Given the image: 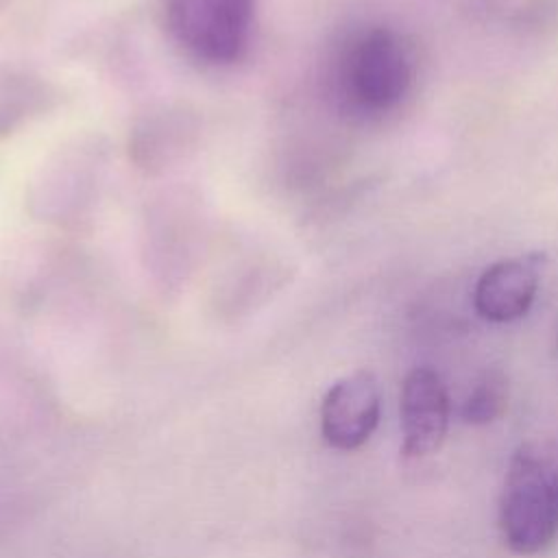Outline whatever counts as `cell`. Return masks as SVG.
I'll list each match as a JSON object with an SVG mask.
<instances>
[{"label":"cell","instance_id":"3957f363","mask_svg":"<svg viewBox=\"0 0 558 558\" xmlns=\"http://www.w3.org/2000/svg\"><path fill=\"white\" fill-rule=\"evenodd\" d=\"M170 37L196 61L235 63L248 48L255 0H166Z\"/></svg>","mask_w":558,"mask_h":558},{"label":"cell","instance_id":"7a4b0ae2","mask_svg":"<svg viewBox=\"0 0 558 558\" xmlns=\"http://www.w3.org/2000/svg\"><path fill=\"white\" fill-rule=\"evenodd\" d=\"M105 170L107 150L94 137L59 148L31 181V214L63 227L85 220L98 201Z\"/></svg>","mask_w":558,"mask_h":558},{"label":"cell","instance_id":"277c9868","mask_svg":"<svg viewBox=\"0 0 558 558\" xmlns=\"http://www.w3.org/2000/svg\"><path fill=\"white\" fill-rule=\"evenodd\" d=\"M410 83V59L395 33L368 28L349 41L340 57L338 85L344 100L360 111H386L399 102Z\"/></svg>","mask_w":558,"mask_h":558},{"label":"cell","instance_id":"9c48e42d","mask_svg":"<svg viewBox=\"0 0 558 558\" xmlns=\"http://www.w3.org/2000/svg\"><path fill=\"white\" fill-rule=\"evenodd\" d=\"M177 201L179 198H174V203L168 201L157 209L146 233V255L150 266L166 279L170 272H187L190 255L196 244V227L192 218H187L190 205Z\"/></svg>","mask_w":558,"mask_h":558},{"label":"cell","instance_id":"30bf717a","mask_svg":"<svg viewBox=\"0 0 558 558\" xmlns=\"http://www.w3.org/2000/svg\"><path fill=\"white\" fill-rule=\"evenodd\" d=\"M57 100L54 87L22 68L0 70V140L48 111Z\"/></svg>","mask_w":558,"mask_h":558},{"label":"cell","instance_id":"7c38bea8","mask_svg":"<svg viewBox=\"0 0 558 558\" xmlns=\"http://www.w3.org/2000/svg\"><path fill=\"white\" fill-rule=\"evenodd\" d=\"M7 2H9V0H0V9H2Z\"/></svg>","mask_w":558,"mask_h":558},{"label":"cell","instance_id":"8992f818","mask_svg":"<svg viewBox=\"0 0 558 558\" xmlns=\"http://www.w3.org/2000/svg\"><path fill=\"white\" fill-rule=\"evenodd\" d=\"M547 259V253L532 251L484 268L473 288L475 312L488 323H512L525 316L536 299Z\"/></svg>","mask_w":558,"mask_h":558},{"label":"cell","instance_id":"52a82bcc","mask_svg":"<svg viewBox=\"0 0 558 558\" xmlns=\"http://www.w3.org/2000/svg\"><path fill=\"white\" fill-rule=\"evenodd\" d=\"M449 427V397L440 375L427 366L412 368L401 384V453L425 458L440 449Z\"/></svg>","mask_w":558,"mask_h":558},{"label":"cell","instance_id":"ba28073f","mask_svg":"<svg viewBox=\"0 0 558 558\" xmlns=\"http://www.w3.org/2000/svg\"><path fill=\"white\" fill-rule=\"evenodd\" d=\"M196 135L198 118L194 111L183 105H161L133 124L129 155L140 170L159 174L192 150Z\"/></svg>","mask_w":558,"mask_h":558},{"label":"cell","instance_id":"5b68a950","mask_svg":"<svg viewBox=\"0 0 558 558\" xmlns=\"http://www.w3.org/2000/svg\"><path fill=\"white\" fill-rule=\"evenodd\" d=\"M381 410L379 384L371 371H355L338 379L320 403V434L340 451L360 449L377 429Z\"/></svg>","mask_w":558,"mask_h":558},{"label":"cell","instance_id":"8fae6325","mask_svg":"<svg viewBox=\"0 0 558 558\" xmlns=\"http://www.w3.org/2000/svg\"><path fill=\"white\" fill-rule=\"evenodd\" d=\"M508 403V384L499 371H486L462 405V418L471 425L497 421Z\"/></svg>","mask_w":558,"mask_h":558},{"label":"cell","instance_id":"6da1fadb","mask_svg":"<svg viewBox=\"0 0 558 558\" xmlns=\"http://www.w3.org/2000/svg\"><path fill=\"white\" fill-rule=\"evenodd\" d=\"M499 525L508 549L519 556L538 554L556 538L558 473L532 447H521L510 460L501 490Z\"/></svg>","mask_w":558,"mask_h":558}]
</instances>
